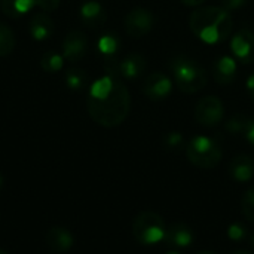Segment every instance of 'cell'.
<instances>
[{"instance_id": "cell-1", "label": "cell", "mask_w": 254, "mask_h": 254, "mask_svg": "<svg viewBox=\"0 0 254 254\" xmlns=\"http://www.w3.org/2000/svg\"><path fill=\"white\" fill-rule=\"evenodd\" d=\"M86 107L95 124L104 128L119 127L131 110L129 91L121 77L106 73L91 85Z\"/></svg>"}, {"instance_id": "cell-2", "label": "cell", "mask_w": 254, "mask_h": 254, "mask_svg": "<svg viewBox=\"0 0 254 254\" xmlns=\"http://www.w3.org/2000/svg\"><path fill=\"white\" fill-rule=\"evenodd\" d=\"M189 27L199 40L216 45L231 36L234 22L231 13L222 6H204L192 12Z\"/></svg>"}, {"instance_id": "cell-3", "label": "cell", "mask_w": 254, "mask_h": 254, "mask_svg": "<svg viewBox=\"0 0 254 254\" xmlns=\"http://www.w3.org/2000/svg\"><path fill=\"white\" fill-rule=\"evenodd\" d=\"M168 67L171 70L173 82L185 94L199 92L208 82L205 68L198 61L186 55L173 57L168 63Z\"/></svg>"}, {"instance_id": "cell-4", "label": "cell", "mask_w": 254, "mask_h": 254, "mask_svg": "<svg viewBox=\"0 0 254 254\" xmlns=\"http://www.w3.org/2000/svg\"><path fill=\"white\" fill-rule=\"evenodd\" d=\"M186 156L195 167L214 168L222 161V149L216 138L196 135L188 143Z\"/></svg>"}, {"instance_id": "cell-5", "label": "cell", "mask_w": 254, "mask_h": 254, "mask_svg": "<svg viewBox=\"0 0 254 254\" xmlns=\"http://www.w3.org/2000/svg\"><path fill=\"white\" fill-rule=\"evenodd\" d=\"M164 219L153 211L140 213L132 222V235L143 246H155L165 238Z\"/></svg>"}, {"instance_id": "cell-6", "label": "cell", "mask_w": 254, "mask_h": 254, "mask_svg": "<svg viewBox=\"0 0 254 254\" xmlns=\"http://www.w3.org/2000/svg\"><path fill=\"white\" fill-rule=\"evenodd\" d=\"M225 116V107L220 98L207 95L201 98L195 107V119L204 127H216Z\"/></svg>"}, {"instance_id": "cell-7", "label": "cell", "mask_w": 254, "mask_h": 254, "mask_svg": "<svg viewBox=\"0 0 254 254\" xmlns=\"http://www.w3.org/2000/svg\"><path fill=\"white\" fill-rule=\"evenodd\" d=\"M153 24H155V18L152 12L144 7H134L125 15L124 19L125 33L134 39H140L147 33H150Z\"/></svg>"}, {"instance_id": "cell-8", "label": "cell", "mask_w": 254, "mask_h": 254, "mask_svg": "<svg viewBox=\"0 0 254 254\" xmlns=\"http://www.w3.org/2000/svg\"><path fill=\"white\" fill-rule=\"evenodd\" d=\"M173 79L161 71L150 73L144 83H143V92L144 95L152 101H161L171 95L173 92Z\"/></svg>"}, {"instance_id": "cell-9", "label": "cell", "mask_w": 254, "mask_h": 254, "mask_svg": "<svg viewBox=\"0 0 254 254\" xmlns=\"http://www.w3.org/2000/svg\"><path fill=\"white\" fill-rule=\"evenodd\" d=\"M88 46L89 43L86 34L80 30H73L64 37L61 45V54L64 60L70 63H77L86 55Z\"/></svg>"}, {"instance_id": "cell-10", "label": "cell", "mask_w": 254, "mask_h": 254, "mask_svg": "<svg viewBox=\"0 0 254 254\" xmlns=\"http://www.w3.org/2000/svg\"><path fill=\"white\" fill-rule=\"evenodd\" d=\"M232 57L243 64L254 63V33L243 28L231 39Z\"/></svg>"}, {"instance_id": "cell-11", "label": "cell", "mask_w": 254, "mask_h": 254, "mask_svg": "<svg viewBox=\"0 0 254 254\" xmlns=\"http://www.w3.org/2000/svg\"><path fill=\"white\" fill-rule=\"evenodd\" d=\"M146 68H147L146 58L138 52H132V54L125 55L119 61L118 74H119V77H124L127 80H135L144 74Z\"/></svg>"}, {"instance_id": "cell-12", "label": "cell", "mask_w": 254, "mask_h": 254, "mask_svg": "<svg viewBox=\"0 0 254 254\" xmlns=\"http://www.w3.org/2000/svg\"><path fill=\"white\" fill-rule=\"evenodd\" d=\"M238 73V64L237 60L231 55H222L214 61L213 65V74L219 85H231L234 83Z\"/></svg>"}, {"instance_id": "cell-13", "label": "cell", "mask_w": 254, "mask_h": 254, "mask_svg": "<svg viewBox=\"0 0 254 254\" xmlns=\"http://www.w3.org/2000/svg\"><path fill=\"white\" fill-rule=\"evenodd\" d=\"M80 18L88 28H100L107 21V13L97 0H86L80 6Z\"/></svg>"}, {"instance_id": "cell-14", "label": "cell", "mask_w": 254, "mask_h": 254, "mask_svg": "<svg viewBox=\"0 0 254 254\" xmlns=\"http://www.w3.org/2000/svg\"><path fill=\"white\" fill-rule=\"evenodd\" d=\"M55 30V25H54V21L52 18L49 16V13H45V12H37L33 15V18L30 19V24H28V31H30V36L34 39V40H46L52 36Z\"/></svg>"}, {"instance_id": "cell-15", "label": "cell", "mask_w": 254, "mask_h": 254, "mask_svg": "<svg viewBox=\"0 0 254 254\" xmlns=\"http://www.w3.org/2000/svg\"><path fill=\"white\" fill-rule=\"evenodd\" d=\"M46 246L55 253H65L73 247L74 238L68 229L64 228H51L46 234Z\"/></svg>"}, {"instance_id": "cell-16", "label": "cell", "mask_w": 254, "mask_h": 254, "mask_svg": "<svg viewBox=\"0 0 254 254\" xmlns=\"http://www.w3.org/2000/svg\"><path fill=\"white\" fill-rule=\"evenodd\" d=\"M195 235L192 232V229L185 225V223H174L170 226V229H167L165 232V241L171 246L176 247H189L193 241Z\"/></svg>"}, {"instance_id": "cell-17", "label": "cell", "mask_w": 254, "mask_h": 254, "mask_svg": "<svg viewBox=\"0 0 254 254\" xmlns=\"http://www.w3.org/2000/svg\"><path fill=\"white\" fill-rule=\"evenodd\" d=\"M231 176L237 182H249L254 176V161L249 155H238L231 161Z\"/></svg>"}, {"instance_id": "cell-18", "label": "cell", "mask_w": 254, "mask_h": 254, "mask_svg": "<svg viewBox=\"0 0 254 254\" xmlns=\"http://www.w3.org/2000/svg\"><path fill=\"white\" fill-rule=\"evenodd\" d=\"M36 6V0H0L1 12L9 18H19Z\"/></svg>"}, {"instance_id": "cell-19", "label": "cell", "mask_w": 254, "mask_h": 254, "mask_svg": "<svg viewBox=\"0 0 254 254\" xmlns=\"http://www.w3.org/2000/svg\"><path fill=\"white\" fill-rule=\"evenodd\" d=\"M119 46H121V40H119V37L115 33H106L97 42L98 51L106 58H115L116 52L119 51Z\"/></svg>"}, {"instance_id": "cell-20", "label": "cell", "mask_w": 254, "mask_h": 254, "mask_svg": "<svg viewBox=\"0 0 254 254\" xmlns=\"http://www.w3.org/2000/svg\"><path fill=\"white\" fill-rule=\"evenodd\" d=\"M63 65H64V57L63 54L57 51H48L40 58V67L46 73H51V74L58 73L61 71Z\"/></svg>"}, {"instance_id": "cell-21", "label": "cell", "mask_w": 254, "mask_h": 254, "mask_svg": "<svg viewBox=\"0 0 254 254\" xmlns=\"http://www.w3.org/2000/svg\"><path fill=\"white\" fill-rule=\"evenodd\" d=\"M65 86L71 91H80L86 86L88 83V74L82 68H70L65 71L64 76Z\"/></svg>"}, {"instance_id": "cell-22", "label": "cell", "mask_w": 254, "mask_h": 254, "mask_svg": "<svg viewBox=\"0 0 254 254\" xmlns=\"http://www.w3.org/2000/svg\"><path fill=\"white\" fill-rule=\"evenodd\" d=\"M15 45L16 40L13 30L7 24L0 22V57H7L9 54H12Z\"/></svg>"}, {"instance_id": "cell-23", "label": "cell", "mask_w": 254, "mask_h": 254, "mask_svg": "<svg viewBox=\"0 0 254 254\" xmlns=\"http://www.w3.org/2000/svg\"><path fill=\"white\" fill-rule=\"evenodd\" d=\"M249 122H250V118L247 115L237 113L231 116L229 121L226 122V129L232 134H244L249 127Z\"/></svg>"}, {"instance_id": "cell-24", "label": "cell", "mask_w": 254, "mask_h": 254, "mask_svg": "<svg viewBox=\"0 0 254 254\" xmlns=\"http://www.w3.org/2000/svg\"><path fill=\"white\" fill-rule=\"evenodd\" d=\"M243 214L247 220L254 222V188L249 189L243 196Z\"/></svg>"}, {"instance_id": "cell-25", "label": "cell", "mask_w": 254, "mask_h": 254, "mask_svg": "<svg viewBox=\"0 0 254 254\" xmlns=\"http://www.w3.org/2000/svg\"><path fill=\"white\" fill-rule=\"evenodd\" d=\"M165 146L170 149V150H179L183 147L185 144V138L180 132H170L167 137H165Z\"/></svg>"}, {"instance_id": "cell-26", "label": "cell", "mask_w": 254, "mask_h": 254, "mask_svg": "<svg viewBox=\"0 0 254 254\" xmlns=\"http://www.w3.org/2000/svg\"><path fill=\"white\" fill-rule=\"evenodd\" d=\"M36 6L45 12V13H51L54 10L58 9L60 6V0H36Z\"/></svg>"}, {"instance_id": "cell-27", "label": "cell", "mask_w": 254, "mask_h": 254, "mask_svg": "<svg viewBox=\"0 0 254 254\" xmlns=\"http://www.w3.org/2000/svg\"><path fill=\"white\" fill-rule=\"evenodd\" d=\"M249 0H222V7L226 9L228 12H232V10L243 9Z\"/></svg>"}, {"instance_id": "cell-28", "label": "cell", "mask_w": 254, "mask_h": 254, "mask_svg": "<svg viewBox=\"0 0 254 254\" xmlns=\"http://www.w3.org/2000/svg\"><path fill=\"white\" fill-rule=\"evenodd\" d=\"M228 235H229L231 240L238 241V240L244 238L246 232H244V228L243 226H240V225H231V228L228 229Z\"/></svg>"}, {"instance_id": "cell-29", "label": "cell", "mask_w": 254, "mask_h": 254, "mask_svg": "<svg viewBox=\"0 0 254 254\" xmlns=\"http://www.w3.org/2000/svg\"><path fill=\"white\" fill-rule=\"evenodd\" d=\"M244 135H246L247 141H249L252 146H254V116L253 118H250V122H249V127H247Z\"/></svg>"}, {"instance_id": "cell-30", "label": "cell", "mask_w": 254, "mask_h": 254, "mask_svg": "<svg viewBox=\"0 0 254 254\" xmlns=\"http://www.w3.org/2000/svg\"><path fill=\"white\" fill-rule=\"evenodd\" d=\"M247 91H249L252 100L254 101V73L253 74H250L249 79H247Z\"/></svg>"}, {"instance_id": "cell-31", "label": "cell", "mask_w": 254, "mask_h": 254, "mask_svg": "<svg viewBox=\"0 0 254 254\" xmlns=\"http://www.w3.org/2000/svg\"><path fill=\"white\" fill-rule=\"evenodd\" d=\"M183 4H186V6H189V7H193V6H199V4H202L205 0H180Z\"/></svg>"}, {"instance_id": "cell-32", "label": "cell", "mask_w": 254, "mask_h": 254, "mask_svg": "<svg viewBox=\"0 0 254 254\" xmlns=\"http://www.w3.org/2000/svg\"><path fill=\"white\" fill-rule=\"evenodd\" d=\"M234 254H253V253H250V252H246V250H240V252H235Z\"/></svg>"}, {"instance_id": "cell-33", "label": "cell", "mask_w": 254, "mask_h": 254, "mask_svg": "<svg viewBox=\"0 0 254 254\" xmlns=\"http://www.w3.org/2000/svg\"><path fill=\"white\" fill-rule=\"evenodd\" d=\"M199 254H217V253H214V252H201Z\"/></svg>"}, {"instance_id": "cell-34", "label": "cell", "mask_w": 254, "mask_h": 254, "mask_svg": "<svg viewBox=\"0 0 254 254\" xmlns=\"http://www.w3.org/2000/svg\"><path fill=\"white\" fill-rule=\"evenodd\" d=\"M250 241H252V244H253V246H254V232H253V234H252V237H250Z\"/></svg>"}, {"instance_id": "cell-35", "label": "cell", "mask_w": 254, "mask_h": 254, "mask_svg": "<svg viewBox=\"0 0 254 254\" xmlns=\"http://www.w3.org/2000/svg\"><path fill=\"white\" fill-rule=\"evenodd\" d=\"M1 185H3V177H1V174H0V188H1Z\"/></svg>"}, {"instance_id": "cell-36", "label": "cell", "mask_w": 254, "mask_h": 254, "mask_svg": "<svg viewBox=\"0 0 254 254\" xmlns=\"http://www.w3.org/2000/svg\"><path fill=\"white\" fill-rule=\"evenodd\" d=\"M0 254H9V253H7L6 250H1V249H0Z\"/></svg>"}, {"instance_id": "cell-37", "label": "cell", "mask_w": 254, "mask_h": 254, "mask_svg": "<svg viewBox=\"0 0 254 254\" xmlns=\"http://www.w3.org/2000/svg\"><path fill=\"white\" fill-rule=\"evenodd\" d=\"M167 254H179V253H176V252H171V253H167Z\"/></svg>"}]
</instances>
